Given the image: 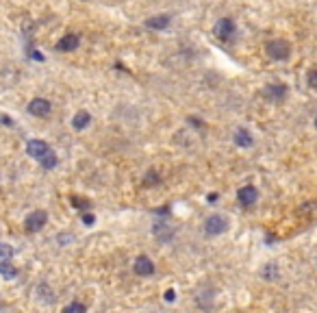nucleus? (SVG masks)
<instances>
[{
  "label": "nucleus",
  "instance_id": "obj_1",
  "mask_svg": "<svg viewBox=\"0 0 317 313\" xmlns=\"http://www.w3.org/2000/svg\"><path fill=\"white\" fill-rule=\"evenodd\" d=\"M265 52L269 59L285 61V59H289V54H291V44L285 40H269L265 44Z\"/></svg>",
  "mask_w": 317,
  "mask_h": 313
},
{
  "label": "nucleus",
  "instance_id": "obj_2",
  "mask_svg": "<svg viewBox=\"0 0 317 313\" xmlns=\"http://www.w3.org/2000/svg\"><path fill=\"white\" fill-rule=\"evenodd\" d=\"M213 33H215L217 40L228 42V40H233V35L237 33V26H235V22L230 20V17H222V20H217Z\"/></svg>",
  "mask_w": 317,
  "mask_h": 313
},
{
  "label": "nucleus",
  "instance_id": "obj_3",
  "mask_svg": "<svg viewBox=\"0 0 317 313\" xmlns=\"http://www.w3.org/2000/svg\"><path fill=\"white\" fill-rule=\"evenodd\" d=\"M226 228H228V222H226V218H222V216H211V218H206V222H204L206 235H222Z\"/></svg>",
  "mask_w": 317,
  "mask_h": 313
},
{
  "label": "nucleus",
  "instance_id": "obj_4",
  "mask_svg": "<svg viewBox=\"0 0 317 313\" xmlns=\"http://www.w3.org/2000/svg\"><path fill=\"white\" fill-rule=\"evenodd\" d=\"M48 144L44 140H31L29 144H26V152H29V156H33L35 161H41L44 156L48 154Z\"/></svg>",
  "mask_w": 317,
  "mask_h": 313
},
{
  "label": "nucleus",
  "instance_id": "obj_5",
  "mask_svg": "<svg viewBox=\"0 0 317 313\" xmlns=\"http://www.w3.org/2000/svg\"><path fill=\"white\" fill-rule=\"evenodd\" d=\"M46 222H48V213H46V211H33V213L26 218L24 226H26V231H39V228L46 226Z\"/></svg>",
  "mask_w": 317,
  "mask_h": 313
},
{
  "label": "nucleus",
  "instance_id": "obj_6",
  "mask_svg": "<svg viewBox=\"0 0 317 313\" xmlns=\"http://www.w3.org/2000/svg\"><path fill=\"white\" fill-rule=\"evenodd\" d=\"M50 109H52V105H50V100H46V98H33L29 103V113L37 115V118H46L50 113Z\"/></svg>",
  "mask_w": 317,
  "mask_h": 313
},
{
  "label": "nucleus",
  "instance_id": "obj_7",
  "mask_svg": "<svg viewBox=\"0 0 317 313\" xmlns=\"http://www.w3.org/2000/svg\"><path fill=\"white\" fill-rule=\"evenodd\" d=\"M78 46H80L78 35L76 33H68V35H63V37L57 42V50H61V52H74Z\"/></svg>",
  "mask_w": 317,
  "mask_h": 313
},
{
  "label": "nucleus",
  "instance_id": "obj_8",
  "mask_svg": "<svg viewBox=\"0 0 317 313\" xmlns=\"http://www.w3.org/2000/svg\"><path fill=\"white\" fill-rule=\"evenodd\" d=\"M263 96L267 100H271V103H280L285 96H287V85H283V83H274V85H267L263 89Z\"/></svg>",
  "mask_w": 317,
  "mask_h": 313
},
{
  "label": "nucleus",
  "instance_id": "obj_9",
  "mask_svg": "<svg viewBox=\"0 0 317 313\" xmlns=\"http://www.w3.org/2000/svg\"><path fill=\"white\" fill-rule=\"evenodd\" d=\"M133 270L137 276H150V274H155V263H152L146 255H141L135 259V265H133Z\"/></svg>",
  "mask_w": 317,
  "mask_h": 313
},
{
  "label": "nucleus",
  "instance_id": "obj_10",
  "mask_svg": "<svg viewBox=\"0 0 317 313\" xmlns=\"http://www.w3.org/2000/svg\"><path fill=\"white\" fill-rule=\"evenodd\" d=\"M237 198H239V202H241L243 207H252V205H255V202L259 200V191H257V187L246 185V187H241V189H239Z\"/></svg>",
  "mask_w": 317,
  "mask_h": 313
},
{
  "label": "nucleus",
  "instance_id": "obj_11",
  "mask_svg": "<svg viewBox=\"0 0 317 313\" xmlns=\"http://www.w3.org/2000/svg\"><path fill=\"white\" fill-rule=\"evenodd\" d=\"M152 233H155V237L161 244H167V242H172V237H174V228L165 222H157L155 228H152Z\"/></svg>",
  "mask_w": 317,
  "mask_h": 313
},
{
  "label": "nucleus",
  "instance_id": "obj_12",
  "mask_svg": "<svg viewBox=\"0 0 317 313\" xmlns=\"http://www.w3.org/2000/svg\"><path fill=\"white\" fill-rule=\"evenodd\" d=\"M172 22V17L167 13H159V15H152L146 20V26L148 29H155V31H163V29H167Z\"/></svg>",
  "mask_w": 317,
  "mask_h": 313
},
{
  "label": "nucleus",
  "instance_id": "obj_13",
  "mask_svg": "<svg viewBox=\"0 0 317 313\" xmlns=\"http://www.w3.org/2000/svg\"><path fill=\"white\" fill-rule=\"evenodd\" d=\"M235 144L241 146V148H250V146L255 144V140H252L250 131H246V128H237V131H235Z\"/></svg>",
  "mask_w": 317,
  "mask_h": 313
},
{
  "label": "nucleus",
  "instance_id": "obj_14",
  "mask_svg": "<svg viewBox=\"0 0 317 313\" xmlns=\"http://www.w3.org/2000/svg\"><path fill=\"white\" fill-rule=\"evenodd\" d=\"M89 122H92V115H89L87 111H78L74 118H72V126H74L76 131H83V128H87Z\"/></svg>",
  "mask_w": 317,
  "mask_h": 313
},
{
  "label": "nucleus",
  "instance_id": "obj_15",
  "mask_svg": "<svg viewBox=\"0 0 317 313\" xmlns=\"http://www.w3.org/2000/svg\"><path fill=\"white\" fill-rule=\"evenodd\" d=\"M0 276L7 279V281H11V279L17 276V270L11 265V261H0Z\"/></svg>",
  "mask_w": 317,
  "mask_h": 313
},
{
  "label": "nucleus",
  "instance_id": "obj_16",
  "mask_svg": "<svg viewBox=\"0 0 317 313\" xmlns=\"http://www.w3.org/2000/svg\"><path fill=\"white\" fill-rule=\"evenodd\" d=\"M39 163H41V168H44V170H52V168H57V163H59V156L54 154L52 150H48V154L44 156V159H41Z\"/></svg>",
  "mask_w": 317,
  "mask_h": 313
},
{
  "label": "nucleus",
  "instance_id": "obj_17",
  "mask_svg": "<svg viewBox=\"0 0 317 313\" xmlns=\"http://www.w3.org/2000/svg\"><path fill=\"white\" fill-rule=\"evenodd\" d=\"M37 294H39V298L46 302V305L54 302V294H52V289L48 287V285H39V287H37Z\"/></svg>",
  "mask_w": 317,
  "mask_h": 313
},
{
  "label": "nucleus",
  "instance_id": "obj_18",
  "mask_svg": "<svg viewBox=\"0 0 317 313\" xmlns=\"http://www.w3.org/2000/svg\"><path fill=\"white\" fill-rule=\"evenodd\" d=\"M261 274H263L265 281H276V279H278V268H276V263H267Z\"/></svg>",
  "mask_w": 317,
  "mask_h": 313
},
{
  "label": "nucleus",
  "instance_id": "obj_19",
  "mask_svg": "<svg viewBox=\"0 0 317 313\" xmlns=\"http://www.w3.org/2000/svg\"><path fill=\"white\" fill-rule=\"evenodd\" d=\"M13 257V248L7 246V244H0V259L3 261H9Z\"/></svg>",
  "mask_w": 317,
  "mask_h": 313
},
{
  "label": "nucleus",
  "instance_id": "obj_20",
  "mask_svg": "<svg viewBox=\"0 0 317 313\" xmlns=\"http://www.w3.org/2000/svg\"><path fill=\"white\" fill-rule=\"evenodd\" d=\"M63 313H85V305H80V302H72L63 309Z\"/></svg>",
  "mask_w": 317,
  "mask_h": 313
},
{
  "label": "nucleus",
  "instance_id": "obj_21",
  "mask_svg": "<svg viewBox=\"0 0 317 313\" xmlns=\"http://www.w3.org/2000/svg\"><path fill=\"white\" fill-rule=\"evenodd\" d=\"M159 181H161V179H159V174H157V172H148V174H146V179H143V185H146V187H148V185H157Z\"/></svg>",
  "mask_w": 317,
  "mask_h": 313
},
{
  "label": "nucleus",
  "instance_id": "obj_22",
  "mask_svg": "<svg viewBox=\"0 0 317 313\" xmlns=\"http://www.w3.org/2000/svg\"><path fill=\"white\" fill-rule=\"evenodd\" d=\"M72 205H74V207H78L80 211H87L89 209V200H83V198H72Z\"/></svg>",
  "mask_w": 317,
  "mask_h": 313
},
{
  "label": "nucleus",
  "instance_id": "obj_23",
  "mask_svg": "<svg viewBox=\"0 0 317 313\" xmlns=\"http://www.w3.org/2000/svg\"><path fill=\"white\" fill-rule=\"evenodd\" d=\"M306 83H309V87L317 89V70H309V74H306Z\"/></svg>",
  "mask_w": 317,
  "mask_h": 313
},
{
  "label": "nucleus",
  "instance_id": "obj_24",
  "mask_svg": "<svg viewBox=\"0 0 317 313\" xmlns=\"http://www.w3.org/2000/svg\"><path fill=\"white\" fill-rule=\"evenodd\" d=\"M96 222V218H94V213H89V211H85L83 213V224H87V226H92Z\"/></svg>",
  "mask_w": 317,
  "mask_h": 313
},
{
  "label": "nucleus",
  "instance_id": "obj_25",
  "mask_svg": "<svg viewBox=\"0 0 317 313\" xmlns=\"http://www.w3.org/2000/svg\"><path fill=\"white\" fill-rule=\"evenodd\" d=\"M165 300H167V302H174V300H176V291H174V289H167V291H165Z\"/></svg>",
  "mask_w": 317,
  "mask_h": 313
},
{
  "label": "nucleus",
  "instance_id": "obj_26",
  "mask_svg": "<svg viewBox=\"0 0 317 313\" xmlns=\"http://www.w3.org/2000/svg\"><path fill=\"white\" fill-rule=\"evenodd\" d=\"M0 122H3L5 126H11L13 122H11V118H9V115H0Z\"/></svg>",
  "mask_w": 317,
  "mask_h": 313
},
{
  "label": "nucleus",
  "instance_id": "obj_27",
  "mask_svg": "<svg viewBox=\"0 0 317 313\" xmlns=\"http://www.w3.org/2000/svg\"><path fill=\"white\" fill-rule=\"evenodd\" d=\"M72 239H74L72 235H59V242H63V246H66V242H72Z\"/></svg>",
  "mask_w": 317,
  "mask_h": 313
},
{
  "label": "nucleus",
  "instance_id": "obj_28",
  "mask_svg": "<svg viewBox=\"0 0 317 313\" xmlns=\"http://www.w3.org/2000/svg\"><path fill=\"white\" fill-rule=\"evenodd\" d=\"M189 122H192L196 128H200V126H202V122H200V120H198V118H189Z\"/></svg>",
  "mask_w": 317,
  "mask_h": 313
},
{
  "label": "nucleus",
  "instance_id": "obj_29",
  "mask_svg": "<svg viewBox=\"0 0 317 313\" xmlns=\"http://www.w3.org/2000/svg\"><path fill=\"white\" fill-rule=\"evenodd\" d=\"M315 126H317V118H315Z\"/></svg>",
  "mask_w": 317,
  "mask_h": 313
}]
</instances>
